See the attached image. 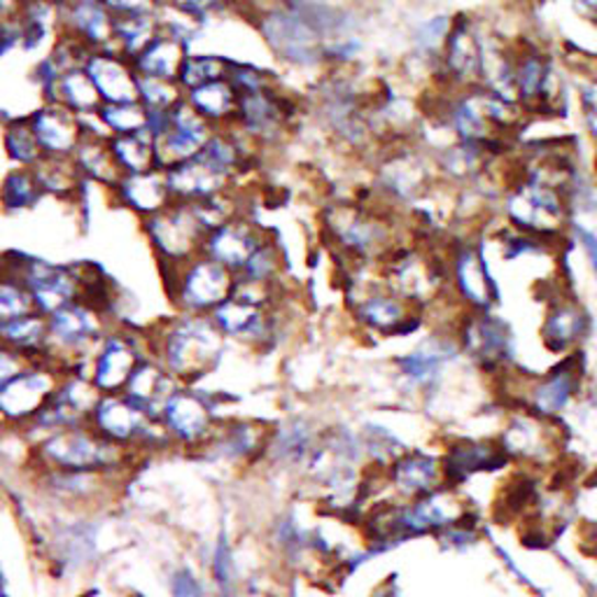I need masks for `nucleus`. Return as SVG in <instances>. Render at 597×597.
I'll list each match as a JSON object with an SVG mask.
<instances>
[{
  "label": "nucleus",
  "mask_w": 597,
  "mask_h": 597,
  "mask_svg": "<svg viewBox=\"0 0 597 597\" xmlns=\"http://www.w3.org/2000/svg\"><path fill=\"white\" fill-rule=\"evenodd\" d=\"M149 354L161 362L180 385H199L222 362L227 339L211 315L173 313L147 329Z\"/></svg>",
  "instance_id": "f257e3e1"
},
{
  "label": "nucleus",
  "mask_w": 597,
  "mask_h": 597,
  "mask_svg": "<svg viewBox=\"0 0 597 597\" xmlns=\"http://www.w3.org/2000/svg\"><path fill=\"white\" fill-rule=\"evenodd\" d=\"M323 238L350 269L379 267L397 248L387 205L367 201H331L320 213Z\"/></svg>",
  "instance_id": "f03ea898"
},
{
  "label": "nucleus",
  "mask_w": 597,
  "mask_h": 597,
  "mask_svg": "<svg viewBox=\"0 0 597 597\" xmlns=\"http://www.w3.org/2000/svg\"><path fill=\"white\" fill-rule=\"evenodd\" d=\"M140 460L112 441L103 439L87 423L47 435L31 446L29 470L59 472H105L124 476L128 466Z\"/></svg>",
  "instance_id": "7ed1b4c3"
},
{
  "label": "nucleus",
  "mask_w": 597,
  "mask_h": 597,
  "mask_svg": "<svg viewBox=\"0 0 597 597\" xmlns=\"http://www.w3.org/2000/svg\"><path fill=\"white\" fill-rule=\"evenodd\" d=\"M115 325L87 302H72L47 315V362L64 373L85 371L105 331Z\"/></svg>",
  "instance_id": "20e7f679"
},
{
  "label": "nucleus",
  "mask_w": 597,
  "mask_h": 597,
  "mask_svg": "<svg viewBox=\"0 0 597 597\" xmlns=\"http://www.w3.org/2000/svg\"><path fill=\"white\" fill-rule=\"evenodd\" d=\"M164 292L176 313L211 315L236 290V273L203 252L173 269H159Z\"/></svg>",
  "instance_id": "39448f33"
},
{
  "label": "nucleus",
  "mask_w": 597,
  "mask_h": 597,
  "mask_svg": "<svg viewBox=\"0 0 597 597\" xmlns=\"http://www.w3.org/2000/svg\"><path fill=\"white\" fill-rule=\"evenodd\" d=\"M87 425L91 429H97L103 439L138 458L171 448L159 420L153 414H147L138 402L124 395V392H108V395H101V399L91 410Z\"/></svg>",
  "instance_id": "423d86ee"
},
{
  "label": "nucleus",
  "mask_w": 597,
  "mask_h": 597,
  "mask_svg": "<svg viewBox=\"0 0 597 597\" xmlns=\"http://www.w3.org/2000/svg\"><path fill=\"white\" fill-rule=\"evenodd\" d=\"M302 101L283 82L264 91L238 97V112L232 128L250 140L259 153L285 143L302 120Z\"/></svg>",
  "instance_id": "0eeeda50"
},
{
  "label": "nucleus",
  "mask_w": 597,
  "mask_h": 597,
  "mask_svg": "<svg viewBox=\"0 0 597 597\" xmlns=\"http://www.w3.org/2000/svg\"><path fill=\"white\" fill-rule=\"evenodd\" d=\"M0 264L22 278L33 296L35 311L45 317L72 302H85L89 261L80 264H54L49 259L24 252H5Z\"/></svg>",
  "instance_id": "6e6552de"
},
{
  "label": "nucleus",
  "mask_w": 597,
  "mask_h": 597,
  "mask_svg": "<svg viewBox=\"0 0 597 597\" xmlns=\"http://www.w3.org/2000/svg\"><path fill=\"white\" fill-rule=\"evenodd\" d=\"M159 425L176 451L199 455L222 418L215 402L199 385H178L159 410Z\"/></svg>",
  "instance_id": "1a4fd4ad"
},
{
  "label": "nucleus",
  "mask_w": 597,
  "mask_h": 597,
  "mask_svg": "<svg viewBox=\"0 0 597 597\" xmlns=\"http://www.w3.org/2000/svg\"><path fill=\"white\" fill-rule=\"evenodd\" d=\"M140 234L153 250L159 269H173L203 252V229L190 203L173 201L166 211L140 219Z\"/></svg>",
  "instance_id": "9d476101"
},
{
  "label": "nucleus",
  "mask_w": 597,
  "mask_h": 597,
  "mask_svg": "<svg viewBox=\"0 0 597 597\" xmlns=\"http://www.w3.org/2000/svg\"><path fill=\"white\" fill-rule=\"evenodd\" d=\"M348 296L352 298V320L367 334L390 339V336H408L420 327L416 306H410L406 298L392 292L383 283V278H379L376 283L373 280L362 283L358 275H352L348 283Z\"/></svg>",
  "instance_id": "9b49d317"
},
{
  "label": "nucleus",
  "mask_w": 597,
  "mask_h": 597,
  "mask_svg": "<svg viewBox=\"0 0 597 597\" xmlns=\"http://www.w3.org/2000/svg\"><path fill=\"white\" fill-rule=\"evenodd\" d=\"M64 371L52 362H26L16 376L0 387V429L22 432L54 397Z\"/></svg>",
  "instance_id": "f8f14e48"
},
{
  "label": "nucleus",
  "mask_w": 597,
  "mask_h": 597,
  "mask_svg": "<svg viewBox=\"0 0 597 597\" xmlns=\"http://www.w3.org/2000/svg\"><path fill=\"white\" fill-rule=\"evenodd\" d=\"M145 358H149L147 331L115 323L105 331L99 348L93 350L87 364V376L103 395L124 392L128 379L134 376L136 367Z\"/></svg>",
  "instance_id": "ddd939ff"
},
{
  "label": "nucleus",
  "mask_w": 597,
  "mask_h": 597,
  "mask_svg": "<svg viewBox=\"0 0 597 597\" xmlns=\"http://www.w3.org/2000/svg\"><path fill=\"white\" fill-rule=\"evenodd\" d=\"M280 306H257L236 294L227 298L219 308L211 313L213 323L224 334V339L246 346L257 352H267L275 348L283 336V317Z\"/></svg>",
  "instance_id": "4468645a"
},
{
  "label": "nucleus",
  "mask_w": 597,
  "mask_h": 597,
  "mask_svg": "<svg viewBox=\"0 0 597 597\" xmlns=\"http://www.w3.org/2000/svg\"><path fill=\"white\" fill-rule=\"evenodd\" d=\"M33 481L45 497L68 509H99L120 495L124 476L105 472L33 470Z\"/></svg>",
  "instance_id": "2eb2a0df"
},
{
  "label": "nucleus",
  "mask_w": 597,
  "mask_h": 597,
  "mask_svg": "<svg viewBox=\"0 0 597 597\" xmlns=\"http://www.w3.org/2000/svg\"><path fill=\"white\" fill-rule=\"evenodd\" d=\"M483 33L470 16L453 19L446 43L437 59V70L446 87L453 91L481 87Z\"/></svg>",
  "instance_id": "dca6fc26"
},
{
  "label": "nucleus",
  "mask_w": 597,
  "mask_h": 597,
  "mask_svg": "<svg viewBox=\"0 0 597 597\" xmlns=\"http://www.w3.org/2000/svg\"><path fill=\"white\" fill-rule=\"evenodd\" d=\"M271 425L252 418H222L201 458L227 466H252L267 458Z\"/></svg>",
  "instance_id": "f3484780"
},
{
  "label": "nucleus",
  "mask_w": 597,
  "mask_h": 597,
  "mask_svg": "<svg viewBox=\"0 0 597 597\" xmlns=\"http://www.w3.org/2000/svg\"><path fill=\"white\" fill-rule=\"evenodd\" d=\"M432 182V166H429L418 153L410 149H395L387 153L376 166V178H373V192L381 201L392 205H410L418 203Z\"/></svg>",
  "instance_id": "a211bd4d"
},
{
  "label": "nucleus",
  "mask_w": 597,
  "mask_h": 597,
  "mask_svg": "<svg viewBox=\"0 0 597 597\" xmlns=\"http://www.w3.org/2000/svg\"><path fill=\"white\" fill-rule=\"evenodd\" d=\"M451 269V283L462 302L476 313H491L499 302V288L491 275L488 261H485L481 243L464 240L448 261Z\"/></svg>",
  "instance_id": "6ab92c4d"
},
{
  "label": "nucleus",
  "mask_w": 597,
  "mask_h": 597,
  "mask_svg": "<svg viewBox=\"0 0 597 597\" xmlns=\"http://www.w3.org/2000/svg\"><path fill=\"white\" fill-rule=\"evenodd\" d=\"M215 131L217 128L209 120H203L199 112L182 99L171 110V124H168L166 134L157 138L159 166L166 171V168H171L176 164L194 159L201 149L209 145Z\"/></svg>",
  "instance_id": "aec40b11"
},
{
  "label": "nucleus",
  "mask_w": 597,
  "mask_h": 597,
  "mask_svg": "<svg viewBox=\"0 0 597 597\" xmlns=\"http://www.w3.org/2000/svg\"><path fill=\"white\" fill-rule=\"evenodd\" d=\"M168 190H171L173 201L178 203H196L203 199H211L215 194L229 192L234 187H240L243 182L224 171L213 159L199 153L194 159L176 164L166 168Z\"/></svg>",
  "instance_id": "412c9836"
},
{
  "label": "nucleus",
  "mask_w": 597,
  "mask_h": 597,
  "mask_svg": "<svg viewBox=\"0 0 597 597\" xmlns=\"http://www.w3.org/2000/svg\"><path fill=\"white\" fill-rule=\"evenodd\" d=\"M269 234L271 229L264 227V224H259L250 213L238 215L205 236L203 255L238 273Z\"/></svg>",
  "instance_id": "4be33fe9"
},
{
  "label": "nucleus",
  "mask_w": 597,
  "mask_h": 597,
  "mask_svg": "<svg viewBox=\"0 0 597 597\" xmlns=\"http://www.w3.org/2000/svg\"><path fill=\"white\" fill-rule=\"evenodd\" d=\"M33 131L45 157L72 159L87 134L85 117L75 115L59 103H41L29 112Z\"/></svg>",
  "instance_id": "5701e85b"
},
{
  "label": "nucleus",
  "mask_w": 597,
  "mask_h": 597,
  "mask_svg": "<svg viewBox=\"0 0 597 597\" xmlns=\"http://www.w3.org/2000/svg\"><path fill=\"white\" fill-rule=\"evenodd\" d=\"M115 22L101 0H59V33L72 37L89 52L110 49Z\"/></svg>",
  "instance_id": "b1692460"
},
{
  "label": "nucleus",
  "mask_w": 597,
  "mask_h": 597,
  "mask_svg": "<svg viewBox=\"0 0 597 597\" xmlns=\"http://www.w3.org/2000/svg\"><path fill=\"white\" fill-rule=\"evenodd\" d=\"M108 201L138 217L140 222L145 217H153L166 211L168 205L173 203V196L171 190H168L166 171L164 168H157V171L147 173L122 176L120 182L112 187V190H108Z\"/></svg>",
  "instance_id": "393cba45"
},
{
  "label": "nucleus",
  "mask_w": 597,
  "mask_h": 597,
  "mask_svg": "<svg viewBox=\"0 0 597 597\" xmlns=\"http://www.w3.org/2000/svg\"><path fill=\"white\" fill-rule=\"evenodd\" d=\"M557 75L551 56L539 49L516 52V97L526 112L551 110L557 101Z\"/></svg>",
  "instance_id": "a878e982"
},
{
  "label": "nucleus",
  "mask_w": 597,
  "mask_h": 597,
  "mask_svg": "<svg viewBox=\"0 0 597 597\" xmlns=\"http://www.w3.org/2000/svg\"><path fill=\"white\" fill-rule=\"evenodd\" d=\"M323 432H317L308 418L292 416L271 425V437L267 446V458L280 470H302L308 464L311 455L320 443Z\"/></svg>",
  "instance_id": "bb28decb"
},
{
  "label": "nucleus",
  "mask_w": 597,
  "mask_h": 597,
  "mask_svg": "<svg viewBox=\"0 0 597 597\" xmlns=\"http://www.w3.org/2000/svg\"><path fill=\"white\" fill-rule=\"evenodd\" d=\"M85 70L97 85L103 103L138 101V72L126 56L112 49H97L89 54Z\"/></svg>",
  "instance_id": "cd10ccee"
},
{
  "label": "nucleus",
  "mask_w": 597,
  "mask_h": 597,
  "mask_svg": "<svg viewBox=\"0 0 597 597\" xmlns=\"http://www.w3.org/2000/svg\"><path fill=\"white\" fill-rule=\"evenodd\" d=\"M462 348L488 369L504 364L511 352L509 327L491 313L472 311L462 323Z\"/></svg>",
  "instance_id": "c85d7f7f"
},
{
  "label": "nucleus",
  "mask_w": 597,
  "mask_h": 597,
  "mask_svg": "<svg viewBox=\"0 0 597 597\" xmlns=\"http://www.w3.org/2000/svg\"><path fill=\"white\" fill-rule=\"evenodd\" d=\"M87 134L78 147V153L72 155L75 166L82 173L85 180L101 187L103 192L112 190L122 178L120 166L112 159L110 153V136L101 128L97 117H87Z\"/></svg>",
  "instance_id": "c756f323"
},
{
  "label": "nucleus",
  "mask_w": 597,
  "mask_h": 597,
  "mask_svg": "<svg viewBox=\"0 0 597 597\" xmlns=\"http://www.w3.org/2000/svg\"><path fill=\"white\" fill-rule=\"evenodd\" d=\"M385 481L406 497H423L435 493L439 483L437 460L425 453H402L385 466Z\"/></svg>",
  "instance_id": "7c9ffc66"
},
{
  "label": "nucleus",
  "mask_w": 597,
  "mask_h": 597,
  "mask_svg": "<svg viewBox=\"0 0 597 597\" xmlns=\"http://www.w3.org/2000/svg\"><path fill=\"white\" fill-rule=\"evenodd\" d=\"M0 346L26 362H47V317L37 311L0 323Z\"/></svg>",
  "instance_id": "2f4dec72"
},
{
  "label": "nucleus",
  "mask_w": 597,
  "mask_h": 597,
  "mask_svg": "<svg viewBox=\"0 0 597 597\" xmlns=\"http://www.w3.org/2000/svg\"><path fill=\"white\" fill-rule=\"evenodd\" d=\"M180 383L168 373L159 360H155L153 354L145 358L136 371L134 376L128 379L124 395H128L134 402H138L147 414H153L155 418H159V410L164 406V402L168 399V395L178 387Z\"/></svg>",
  "instance_id": "473e14b6"
},
{
  "label": "nucleus",
  "mask_w": 597,
  "mask_h": 597,
  "mask_svg": "<svg viewBox=\"0 0 597 597\" xmlns=\"http://www.w3.org/2000/svg\"><path fill=\"white\" fill-rule=\"evenodd\" d=\"M190 52H192V47L182 43L180 37H173V35L161 31L155 41L136 56L134 68L140 78H157V80L178 82V75H180L182 64Z\"/></svg>",
  "instance_id": "72a5a7b5"
},
{
  "label": "nucleus",
  "mask_w": 597,
  "mask_h": 597,
  "mask_svg": "<svg viewBox=\"0 0 597 597\" xmlns=\"http://www.w3.org/2000/svg\"><path fill=\"white\" fill-rule=\"evenodd\" d=\"M43 201H47V194L35 168L10 166L0 178V213L3 215L16 217L33 213Z\"/></svg>",
  "instance_id": "f704fd0d"
},
{
  "label": "nucleus",
  "mask_w": 597,
  "mask_h": 597,
  "mask_svg": "<svg viewBox=\"0 0 597 597\" xmlns=\"http://www.w3.org/2000/svg\"><path fill=\"white\" fill-rule=\"evenodd\" d=\"M184 101L215 128L232 126L238 112V91L229 78L184 91Z\"/></svg>",
  "instance_id": "c9c22d12"
},
{
  "label": "nucleus",
  "mask_w": 597,
  "mask_h": 597,
  "mask_svg": "<svg viewBox=\"0 0 597 597\" xmlns=\"http://www.w3.org/2000/svg\"><path fill=\"white\" fill-rule=\"evenodd\" d=\"M0 149L10 166L35 168L45 159V153L33 131L29 112L24 115H8L0 120Z\"/></svg>",
  "instance_id": "e433bc0d"
},
{
  "label": "nucleus",
  "mask_w": 597,
  "mask_h": 597,
  "mask_svg": "<svg viewBox=\"0 0 597 597\" xmlns=\"http://www.w3.org/2000/svg\"><path fill=\"white\" fill-rule=\"evenodd\" d=\"M588 325L590 317L582 306L567 302V298H557L547 313L541 336H544V343L549 350L560 352L567 350L576 341H582L588 331Z\"/></svg>",
  "instance_id": "4c0bfd02"
},
{
  "label": "nucleus",
  "mask_w": 597,
  "mask_h": 597,
  "mask_svg": "<svg viewBox=\"0 0 597 597\" xmlns=\"http://www.w3.org/2000/svg\"><path fill=\"white\" fill-rule=\"evenodd\" d=\"M43 103H59L66 110L75 112V115L80 117H97V112L103 105L101 93L93 85V80L89 78V72L85 70V66L80 68H70L66 70L59 82H56L52 97Z\"/></svg>",
  "instance_id": "58836bf2"
},
{
  "label": "nucleus",
  "mask_w": 597,
  "mask_h": 597,
  "mask_svg": "<svg viewBox=\"0 0 597 597\" xmlns=\"http://www.w3.org/2000/svg\"><path fill=\"white\" fill-rule=\"evenodd\" d=\"M110 153L120 166L122 176L147 173L161 168L157 155V138L147 128L138 131V134L110 136Z\"/></svg>",
  "instance_id": "ea45409f"
},
{
  "label": "nucleus",
  "mask_w": 597,
  "mask_h": 597,
  "mask_svg": "<svg viewBox=\"0 0 597 597\" xmlns=\"http://www.w3.org/2000/svg\"><path fill=\"white\" fill-rule=\"evenodd\" d=\"M448 348H451L448 339L446 341L429 339V341L420 343L416 350L402 354V358L395 360L399 376L410 387L432 385L439 379L441 364L448 360Z\"/></svg>",
  "instance_id": "a19ab883"
},
{
  "label": "nucleus",
  "mask_w": 597,
  "mask_h": 597,
  "mask_svg": "<svg viewBox=\"0 0 597 597\" xmlns=\"http://www.w3.org/2000/svg\"><path fill=\"white\" fill-rule=\"evenodd\" d=\"M493 153L488 147L476 143H462L455 140V145L446 147L443 155L437 161V171H441L446 178L453 182H466L472 184L483 178L485 166H488Z\"/></svg>",
  "instance_id": "79ce46f5"
},
{
  "label": "nucleus",
  "mask_w": 597,
  "mask_h": 597,
  "mask_svg": "<svg viewBox=\"0 0 597 597\" xmlns=\"http://www.w3.org/2000/svg\"><path fill=\"white\" fill-rule=\"evenodd\" d=\"M35 173L43 182V190H45L47 199L66 201L70 205H75V201H78L85 178L78 171V166H75L72 159L45 157L41 164L35 166Z\"/></svg>",
  "instance_id": "37998d69"
},
{
  "label": "nucleus",
  "mask_w": 597,
  "mask_h": 597,
  "mask_svg": "<svg viewBox=\"0 0 597 597\" xmlns=\"http://www.w3.org/2000/svg\"><path fill=\"white\" fill-rule=\"evenodd\" d=\"M236 56L229 54H219V52H205V49H192L187 54V59L182 64V70L178 75V85L190 91L194 87L217 82V80H227L232 66H234Z\"/></svg>",
  "instance_id": "c03bdc74"
},
{
  "label": "nucleus",
  "mask_w": 597,
  "mask_h": 597,
  "mask_svg": "<svg viewBox=\"0 0 597 597\" xmlns=\"http://www.w3.org/2000/svg\"><path fill=\"white\" fill-rule=\"evenodd\" d=\"M161 33L159 14H131L120 16L115 22V37H112V52H117L134 61L136 56Z\"/></svg>",
  "instance_id": "a18cd8bd"
},
{
  "label": "nucleus",
  "mask_w": 597,
  "mask_h": 597,
  "mask_svg": "<svg viewBox=\"0 0 597 597\" xmlns=\"http://www.w3.org/2000/svg\"><path fill=\"white\" fill-rule=\"evenodd\" d=\"M283 273H285V252L283 246L269 234L261 246L250 255L236 278L243 283H259V285H283Z\"/></svg>",
  "instance_id": "49530a36"
},
{
  "label": "nucleus",
  "mask_w": 597,
  "mask_h": 597,
  "mask_svg": "<svg viewBox=\"0 0 597 597\" xmlns=\"http://www.w3.org/2000/svg\"><path fill=\"white\" fill-rule=\"evenodd\" d=\"M313 532L315 530L304 528L294 514H285L273 522L271 544L275 547V551L280 555H283L288 565L298 567V565L306 563L308 555H315Z\"/></svg>",
  "instance_id": "de8ad7c7"
},
{
  "label": "nucleus",
  "mask_w": 597,
  "mask_h": 597,
  "mask_svg": "<svg viewBox=\"0 0 597 597\" xmlns=\"http://www.w3.org/2000/svg\"><path fill=\"white\" fill-rule=\"evenodd\" d=\"M209 574L217 597H238L240 574L232 537L227 532H219L215 539L209 557Z\"/></svg>",
  "instance_id": "09e8293b"
},
{
  "label": "nucleus",
  "mask_w": 597,
  "mask_h": 597,
  "mask_svg": "<svg viewBox=\"0 0 597 597\" xmlns=\"http://www.w3.org/2000/svg\"><path fill=\"white\" fill-rule=\"evenodd\" d=\"M54 547L59 549V560L66 567H82L97 553V528H91L87 520L68 522L54 537Z\"/></svg>",
  "instance_id": "8fccbe9b"
},
{
  "label": "nucleus",
  "mask_w": 597,
  "mask_h": 597,
  "mask_svg": "<svg viewBox=\"0 0 597 597\" xmlns=\"http://www.w3.org/2000/svg\"><path fill=\"white\" fill-rule=\"evenodd\" d=\"M97 122L108 136L138 134L147 128V110L140 101L134 103H103L97 112Z\"/></svg>",
  "instance_id": "3c124183"
},
{
  "label": "nucleus",
  "mask_w": 597,
  "mask_h": 597,
  "mask_svg": "<svg viewBox=\"0 0 597 597\" xmlns=\"http://www.w3.org/2000/svg\"><path fill=\"white\" fill-rule=\"evenodd\" d=\"M166 5L192 16L203 29H213L219 22H229L243 12L246 0H166Z\"/></svg>",
  "instance_id": "603ef678"
},
{
  "label": "nucleus",
  "mask_w": 597,
  "mask_h": 597,
  "mask_svg": "<svg viewBox=\"0 0 597 597\" xmlns=\"http://www.w3.org/2000/svg\"><path fill=\"white\" fill-rule=\"evenodd\" d=\"M35 311L33 296L22 283V278L0 264V323Z\"/></svg>",
  "instance_id": "864d4df0"
},
{
  "label": "nucleus",
  "mask_w": 597,
  "mask_h": 597,
  "mask_svg": "<svg viewBox=\"0 0 597 597\" xmlns=\"http://www.w3.org/2000/svg\"><path fill=\"white\" fill-rule=\"evenodd\" d=\"M184 99V89L171 80L140 78L138 75V101L147 112H168Z\"/></svg>",
  "instance_id": "5fc2aeb1"
},
{
  "label": "nucleus",
  "mask_w": 597,
  "mask_h": 597,
  "mask_svg": "<svg viewBox=\"0 0 597 597\" xmlns=\"http://www.w3.org/2000/svg\"><path fill=\"white\" fill-rule=\"evenodd\" d=\"M229 82L236 87L238 97H243V93H255V91H264L269 87H275L283 80H280V75L275 70L261 66L257 61L234 59Z\"/></svg>",
  "instance_id": "6e6d98bb"
},
{
  "label": "nucleus",
  "mask_w": 597,
  "mask_h": 597,
  "mask_svg": "<svg viewBox=\"0 0 597 597\" xmlns=\"http://www.w3.org/2000/svg\"><path fill=\"white\" fill-rule=\"evenodd\" d=\"M168 593H171V597H209L192 567H176L171 572V576H168Z\"/></svg>",
  "instance_id": "4d7b16f0"
},
{
  "label": "nucleus",
  "mask_w": 597,
  "mask_h": 597,
  "mask_svg": "<svg viewBox=\"0 0 597 597\" xmlns=\"http://www.w3.org/2000/svg\"><path fill=\"white\" fill-rule=\"evenodd\" d=\"M164 3L166 0H101V5L115 19L131 14H157Z\"/></svg>",
  "instance_id": "13d9d810"
},
{
  "label": "nucleus",
  "mask_w": 597,
  "mask_h": 597,
  "mask_svg": "<svg viewBox=\"0 0 597 597\" xmlns=\"http://www.w3.org/2000/svg\"><path fill=\"white\" fill-rule=\"evenodd\" d=\"M12 52H22V26H19L16 12L0 16V59Z\"/></svg>",
  "instance_id": "bf43d9fd"
},
{
  "label": "nucleus",
  "mask_w": 597,
  "mask_h": 597,
  "mask_svg": "<svg viewBox=\"0 0 597 597\" xmlns=\"http://www.w3.org/2000/svg\"><path fill=\"white\" fill-rule=\"evenodd\" d=\"M570 229H572V236L576 238L578 246H582L590 269L597 273V232H593L582 222H570Z\"/></svg>",
  "instance_id": "052dcab7"
},
{
  "label": "nucleus",
  "mask_w": 597,
  "mask_h": 597,
  "mask_svg": "<svg viewBox=\"0 0 597 597\" xmlns=\"http://www.w3.org/2000/svg\"><path fill=\"white\" fill-rule=\"evenodd\" d=\"M24 367H26V360L22 358V354H16L14 350L0 346V387L10 383Z\"/></svg>",
  "instance_id": "680f3d73"
},
{
  "label": "nucleus",
  "mask_w": 597,
  "mask_h": 597,
  "mask_svg": "<svg viewBox=\"0 0 597 597\" xmlns=\"http://www.w3.org/2000/svg\"><path fill=\"white\" fill-rule=\"evenodd\" d=\"M576 12H582L586 19L597 22V0H570Z\"/></svg>",
  "instance_id": "e2e57ef3"
},
{
  "label": "nucleus",
  "mask_w": 597,
  "mask_h": 597,
  "mask_svg": "<svg viewBox=\"0 0 597 597\" xmlns=\"http://www.w3.org/2000/svg\"><path fill=\"white\" fill-rule=\"evenodd\" d=\"M140 597H143V595H140Z\"/></svg>",
  "instance_id": "0e129e2a"
}]
</instances>
